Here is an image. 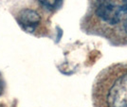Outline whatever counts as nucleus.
Returning <instances> with one entry per match:
<instances>
[{"label": "nucleus", "mask_w": 127, "mask_h": 107, "mask_svg": "<svg viewBox=\"0 0 127 107\" xmlns=\"http://www.w3.org/2000/svg\"><path fill=\"white\" fill-rule=\"evenodd\" d=\"M3 88H4V84H3V81H2L1 78H0V95H1L2 92H3Z\"/></svg>", "instance_id": "39448f33"}, {"label": "nucleus", "mask_w": 127, "mask_h": 107, "mask_svg": "<svg viewBox=\"0 0 127 107\" xmlns=\"http://www.w3.org/2000/svg\"><path fill=\"white\" fill-rule=\"evenodd\" d=\"M62 1L63 0H38L40 5L48 11H53L58 9L62 4Z\"/></svg>", "instance_id": "20e7f679"}, {"label": "nucleus", "mask_w": 127, "mask_h": 107, "mask_svg": "<svg viewBox=\"0 0 127 107\" xmlns=\"http://www.w3.org/2000/svg\"><path fill=\"white\" fill-rule=\"evenodd\" d=\"M84 25L91 33L127 45V0H89Z\"/></svg>", "instance_id": "f257e3e1"}, {"label": "nucleus", "mask_w": 127, "mask_h": 107, "mask_svg": "<svg viewBox=\"0 0 127 107\" xmlns=\"http://www.w3.org/2000/svg\"><path fill=\"white\" fill-rule=\"evenodd\" d=\"M95 107H127V63L110 65L93 86Z\"/></svg>", "instance_id": "f03ea898"}, {"label": "nucleus", "mask_w": 127, "mask_h": 107, "mask_svg": "<svg viewBox=\"0 0 127 107\" xmlns=\"http://www.w3.org/2000/svg\"><path fill=\"white\" fill-rule=\"evenodd\" d=\"M17 21L27 31L33 32L41 24V15L34 10L25 9L18 13Z\"/></svg>", "instance_id": "7ed1b4c3"}]
</instances>
